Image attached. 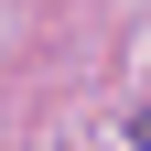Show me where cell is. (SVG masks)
I'll use <instances>...</instances> for the list:
<instances>
[{"label": "cell", "mask_w": 151, "mask_h": 151, "mask_svg": "<svg viewBox=\"0 0 151 151\" xmlns=\"http://www.w3.org/2000/svg\"><path fill=\"white\" fill-rule=\"evenodd\" d=\"M129 129H140V151H151V108H140V119H129Z\"/></svg>", "instance_id": "obj_1"}]
</instances>
